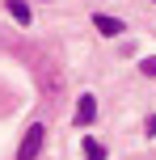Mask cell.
Masks as SVG:
<instances>
[{
    "label": "cell",
    "instance_id": "obj_3",
    "mask_svg": "<svg viewBox=\"0 0 156 160\" xmlns=\"http://www.w3.org/2000/svg\"><path fill=\"white\" fill-rule=\"evenodd\" d=\"M93 25H97V34H106V38H118V34L127 30V25L118 21V17H110V13H97V17H93Z\"/></svg>",
    "mask_w": 156,
    "mask_h": 160
},
{
    "label": "cell",
    "instance_id": "obj_1",
    "mask_svg": "<svg viewBox=\"0 0 156 160\" xmlns=\"http://www.w3.org/2000/svg\"><path fill=\"white\" fill-rule=\"evenodd\" d=\"M42 139H47V127H42V122H34V127L25 131L21 148H17V160H38V152H42Z\"/></svg>",
    "mask_w": 156,
    "mask_h": 160
},
{
    "label": "cell",
    "instance_id": "obj_4",
    "mask_svg": "<svg viewBox=\"0 0 156 160\" xmlns=\"http://www.w3.org/2000/svg\"><path fill=\"white\" fill-rule=\"evenodd\" d=\"M4 8H8V17H13V21L30 25V4H25V0H4Z\"/></svg>",
    "mask_w": 156,
    "mask_h": 160
},
{
    "label": "cell",
    "instance_id": "obj_2",
    "mask_svg": "<svg viewBox=\"0 0 156 160\" xmlns=\"http://www.w3.org/2000/svg\"><path fill=\"white\" fill-rule=\"evenodd\" d=\"M72 122H76V127H93V122H97V97H93V93H80Z\"/></svg>",
    "mask_w": 156,
    "mask_h": 160
},
{
    "label": "cell",
    "instance_id": "obj_5",
    "mask_svg": "<svg viewBox=\"0 0 156 160\" xmlns=\"http://www.w3.org/2000/svg\"><path fill=\"white\" fill-rule=\"evenodd\" d=\"M80 152H84V160H106V148H101L97 139H84V148H80Z\"/></svg>",
    "mask_w": 156,
    "mask_h": 160
},
{
    "label": "cell",
    "instance_id": "obj_7",
    "mask_svg": "<svg viewBox=\"0 0 156 160\" xmlns=\"http://www.w3.org/2000/svg\"><path fill=\"white\" fill-rule=\"evenodd\" d=\"M143 135H148V139H156V114H148V122H143Z\"/></svg>",
    "mask_w": 156,
    "mask_h": 160
},
{
    "label": "cell",
    "instance_id": "obj_6",
    "mask_svg": "<svg viewBox=\"0 0 156 160\" xmlns=\"http://www.w3.org/2000/svg\"><path fill=\"white\" fill-rule=\"evenodd\" d=\"M139 72H143V76H156V55H148V59H139Z\"/></svg>",
    "mask_w": 156,
    "mask_h": 160
}]
</instances>
